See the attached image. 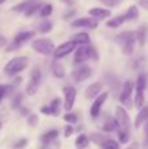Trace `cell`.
Wrapping results in <instances>:
<instances>
[{
  "label": "cell",
  "instance_id": "obj_15",
  "mask_svg": "<svg viewBox=\"0 0 148 149\" xmlns=\"http://www.w3.org/2000/svg\"><path fill=\"white\" fill-rule=\"evenodd\" d=\"M89 16H92V17H94L96 20H105V18L110 17L112 16V12H110L109 9H106V8H91V9L88 10Z\"/></svg>",
  "mask_w": 148,
  "mask_h": 149
},
{
  "label": "cell",
  "instance_id": "obj_40",
  "mask_svg": "<svg viewBox=\"0 0 148 149\" xmlns=\"http://www.w3.org/2000/svg\"><path fill=\"white\" fill-rule=\"evenodd\" d=\"M21 101H22V94H17L12 101V106L15 109H18L21 106Z\"/></svg>",
  "mask_w": 148,
  "mask_h": 149
},
{
  "label": "cell",
  "instance_id": "obj_30",
  "mask_svg": "<svg viewBox=\"0 0 148 149\" xmlns=\"http://www.w3.org/2000/svg\"><path fill=\"white\" fill-rule=\"evenodd\" d=\"M102 149H119L121 148V143L119 141H115L113 139H108L105 143L101 144Z\"/></svg>",
  "mask_w": 148,
  "mask_h": 149
},
{
  "label": "cell",
  "instance_id": "obj_48",
  "mask_svg": "<svg viewBox=\"0 0 148 149\" xmlns=\"http://www.w3.org/2000/svg\"><path fill=\"white\" fill-rule=\"evenodd\" d=\"M5 1H7V0H0V5H1V4H4Z\"/></svg>",
  "mask_w": 148,
  "mask_h": 149
},
{
  "label": "cell",
  "instance_id": "obj_27",
  "mask_svg": "<svg viewBox=\"0 0 148 149\" xmlns=\"http://www.w3.org/2000/svg\"><path fill=\"white\" fill-rule=\"evenodd\" d=\"M126 18H127V21H133V20H136V18L139 17V9L136 5H131V7H128V9L126 10Z\"/></svg>",
  "mask_w": 148,
  "mask_h": 149
},
{
  "label": "cell",
  "instance_id": "obj_25",
  "mask_svg": "<svg viewBox=\"0 0 148 149\" xmlns=\"http://www.w3.org/2000/svg\"><path fill=\"white\" fill-rule=\"evenodd\" d=\"M51 70H52V74H54L55 77H58V79H63L64 77V67H63L62 64H59L58 62H54L51 64Z\"/></svg>",
  "mask_w": 148,
  "mask_h": 149
},
{
  "label": "cell",
  "instance_id": "obj_9",
  "mask_svg": "<svg viewBox=\"0 0 148 149\" xmlns=\"http://www.w3.org/2000/svg\"><path fill=\"white\" fill-rule=\"evenodd\" d=\"M133 90H134V82L133 81H126L125 84H123L119 100H121V103H122L123 106H126L127 109L133 107V101H131Z\"/></svg>",
  "mask_w": 148,
  "mask_h": 149
},
{
  "label": "cell",
  "instance_id": "obj_21",
  "mask_svg": "<svg viewBox=\"0 0 148 149\" xmlns=\"http://www.w3.org/2000/svg\"><path fill=\"white\" fill-rule=\"evenodd\" d=\"M127 18H126V15H121V16H115V17L110 18L109 21L106 22V25L112 29H115V28H119L123 22H126Z\"/></svg>",
  "mask_w": 148,
  "mask_h": 149
},
{
  "label": "cell",
  "instance_id": "obj_11",
  "mask_svg": "<svg viewBox=\"0 0 148 149\" xmlns=\"http://www.w3.org/2000/svg\"><path fill=\"white\" fill-rule=\"evenodd\" d=\"M108 95H109V93L105 92V93H101L100 95H97V97L94 98L93 103H92V106H91V116L92 118H97V116H98L102 105H104L105 101L108 100Z\"/></svg>",
  "mask_w": 148,
  "mask_h": 149
},
{
  "label": "cell",
  "instance_id": "obj_41",
  "mask_svg": "<svg viewBox=\"0 0 148 149\" xmlns=\"http://www.w3.org/2000/svg\"><path fill=\"white\" fill-rule=\"evenodd\" d=\"M144 134H146V137H144V143H143V149H148V120L146 122V127H144Z\"/></svg>",
  "mask_w": 148,
  "mask_h": 149
},
{
  "label": "cell",
  "instance_id": "obj_24",
  "mask_svg": "<svg viewBox=\"0 0 148 149\" xmlns=\"http://www.w3.org/2000/svg\"><path fill=\"white\" fill-rule=\"evenodd\" d=\"M33 3H36V1H34V0H24V1L18 3L17 5H15V7L12 8V10H13V12H18V13H20V12L25 13L26 10H28V8L30 7Z\"/></svg>",
  "mask_w": 148,
  "mask_h": 149
},
{
  "label": "cell",
  "instance_id": "obj_6",
  "mask_svg": "<svg viewBox=\"0 0 148 149\" xmlns=\"http://www.w3.org/2000/svg\"><path fill=\"white\" fill-rule=\"evenodd\" d=\"M42 82V74L38 68H34L30 73V80H29L28 85H26V94L28 95H34L38 92L39 86Z\"/></svg>",
  "mask_w": 148,
  "mask_h": 149
},
{
  "label": "cell",
  "instance_id": "obj_28",
  "mask_svg": "<svg viewBox=\"0 0 148 149\" xmlns=\"http://www.w3.org/2000/svg\"><path fill=\"white\" fill-rule=\"evenodd\" d=\"M52 30V22L49 20H45L42 21L41 24L38 25V31L42 34H46V33H50Z\"/></svg>",
  "mask_w": 148,
  "mask_h": 149
},
{
  "label": "cell",
  "instance_id": "obj_42",
  "mask_svg": "<svg viewBox=\"0 0 148 149\" xmlns=\"http://www.w3.org/2000/svg\"><path fill=\"white\" fill-rule=\"evenodd\" d=\"M28 144V140L26 139H21V140H18L17 143L15 144V149H20V148H24L25 145Z\"/></svg>",
  "mask_w": 148,
  "mask_h": 149
},
{
  "label": "cell",
  "instance_id": "obj_13",
  "mask_svg": "<svg viewBox=\"0 0 148 149\" xmlns=\"http://www.w3.org/2000/svg\"><path fill=\"white\" fill-rule=\"evenodd\" d=\"M98 22L94 17H81L77 20L72 21V26L73 28H87V29H96Z\"/></svg>",
  "mask_w": 148,
  "mask_h": 149
},
{
  "label": "cell",
  "instance_id": "obj_2",
  "mask_svg": "<svg viewBox=\"0 0 148 149\" xmlns=\"http://www.w3.org/2000/svg\"><path fill=\"white\" fill-rule=\"evenodd\" d=\"M117 42L121 45L125 55H131L134 52V46L136 42L135 31H123L117 36Z\"/></svg>",
  "mask_w": 148,
  "mask_h": 149
},
{
  "label": "cell",
  "instance_id": "obj_38",
  "mask_svg": "<svg viewBox=\"0 0 148 149\" xmlns=\"http://www.w3.org/2000/svg\"><path fill=\"white\" fill-rule=\"evenodd\" d=\"M63 119H64L67 123H70V124H75L76 122H77V116H76V114H73V113L66 114V115L63 116Z\"/></svg>",
  "mask_w": 148,
  "mask_h": 149
},
{
  "label": "cell",
  "instance_id": "obj_14",
  "mask_svg": "<svg viewBox=\"0 0 148 149\" xmlns=\"http://www.w3.org/2000/svg\"><path fill=\"white\" fill-rule=\"evenodd\" d=\"M59 107H60V100L59 98H54L52 102L49 106H43L41 107V113L45 115H59Z\"/></svg>",
  "mask_w": 148,
  "mask_h": 149
},
{
  "label": "cell",
  "instance_id": "obj_16",
  "mask_svg": "<svg viewBox=\"0 0 148 149\" xmlns=\"http://www.w3.org/2000/svg\"><path fill=\"white\" fill-rule=\"evenodd\" d=\"M101 89H102V84L101 82H93L85 90V97L88 100H94L97 95L101 93Z\"/></svg>",
  "mask_w": 148,
  "mask_h": 149
},
{
  "label": "cell",
  "instance_id": "obj_32",
  "mask_svg": "<svg viewBox=\"0 0 148 149\" xmlns=\"http://www.w3.org/2000/svg\"><path fill=\"white\" fill-rule=\"evenodd\" d=\"M52 13V5L51 4H43L41 7V9H39V16L41 17H49L50 15Z\"/></svg>",
  "mask_w": 148,
  "mask_h": 149
},
{
  "label": "cell",
  "instance_id": "obj_12",
  "mask_svg": "<svg viewBox=\"0 0 148 149\" xmlns=\"http://www.w3.org/2000/svg\"><path fill=\"white\" fill-rule=\"evenodd\" d=\"M63 93H64V109L66 110H71L73 107V105H75L77 92L72 86H66L63 88Z\"/></svg>",
  "mask_w": 148,
  "mask_h": 149
},
{
  "label": "cell",
  "instance_id": "obj_35",
  "mask_svg": "<svg viewBox=\"0 0 148 149\" xmlns=\"http://www.w3.org/2000/svg\"><path fill=\"white\" fill-rule=\"evenodd\" d=\"M118 141L121 144H127L130 141V132L126 131H118Z\"/></svg>",
  "mask_w": 148,
  "mask_h": 149
},
{
  "label": "cell",
  "instance_id": "obj_7",
  "mask_svg": "<svg viewBox=\"0 0 148 149\" xmlns=\"http://www.w3.org/2000/svg\"><path fill=\"white\" fill-rule=\"evenodd\" d=\"M115 119H117V122H118L119 131L130 132V130H131L130 116H128V114L126 113V110L122 106H117V107H115Z\"/></svg>",
  "mask_w": 148,
  "mask_h": 149
},
{
  "label": "cell",
  "instance_id": "obj_18",
  "mask_svg": "<svg viewBox=\"0 0 148 149\" xmlns=\"http://www.w3.org/2000/svg\"><path fill=\"white\" fill-rule=\"evenodd\" d=\"M117 128H119L118 127V122L115 118H112V116H109V118L105 120L104 126H102V131L104 132H114Z\"/></svg>",
  "mask_w": 148,
  "mask_h": 149
},
{
  "label": "cell",
  "instance_id": "obj_37",
  "mask_svg": "<svg viewBox=\"0 0 148 149\" xmlns=\"http://www.w3.org/2000/svg\"><path fill=\"white\" fill-rule=\"evenodd\" d=\"M9 90H12V86H10V85H0V103H1L3 98L9 93Z\"/></svg>",
  "mask_w": 148,
  "mask_h": 149
},
{
  "label": "cell",
  "instance_id": "obj_20",
  "mask_svg": "<svg viewBox=\"0 0 148 149\" xmlns=\"http://www.w3.org/2000/svg\"><path fill=\"white\" fill-rule=\"evenodd\" d=\"M72 41L75 42L77 46H80V45H89V42H91V38H89L88 33H85V31H81V33H77V34H75V36L72 37Z\"/></svg>",
  "mask_w": 148,
  "mask_h": 149
},
{
  "label": "cell",
  "instance_id": "obj_49",
  "mask_svg": "<svg viewBox=\"0 0 148 149\" xmlns=\"http://www.w3.org/2000/svg\"><path fill=\"white\" fill-rule=\"evenodd\" d=\"M1 126H3V124H1V122H0V128H1Z\"/></svg>",
  "mask_w": 148,
  "mask_h": 149
},
{
  "label": "cell",
  "instance_id": "obj_23",
  "mask_svg": "<svg viewBox=\"0 0 148 149\" xmlns=\"http://www.w3.org/2000/svg\"><path fill=\"white\" fill-rule=\"evenodd\" d=\"M88 145H89V137L87 136V135L81 134V135H79V136L76 137L75 147L77 148V149H85Z\"/></svg>",
  "mask_w": 148,
  "mask_h": 149
},
{
  "label": "cell",
  "instance_id": "obj_44",
  "mask_svg": "<svg viewBox=\"0 0 148 149\" xmlns=\"http://www.w3.org/2000/svg\"><path fill=\"white\" fill-rule=\"evenodd\" d=\"M138 5L148 10V0H138Z\"/></svg>",
  "mask_w": 148,
  "mask_h": 149
},
{
  "label": "cell",
  "instance_id": "obj_46",
  "mask_svg": "<svg viewBox=\"0 0 148 149\" xmlns=\"http://www.w3.org/2000/svg\"><path fill=\"white\" fill-rule=\"evenodd\" d=\"M18 110H20V113L22 114V115H29V111H28V109H26V107H24V106H20V107H18Z\"/></svg>",
  "mask_w": 148,
  "mask_h": 149
},
{
  "label": "cell",
  "instance_id": "obj_34",
  "mask_svg": "<svg viewBox=\"0 0 148 149\" xmlns=\"http://www.w3.org/2000/svg\"><path fill=\"white\" fill-rule=\"evenodd\" d=\"M108 139H109V137H106L105 135H102V134H92L91 135V140H92V141H94L96 144H100V145H101L102 143L106 141Z\"/></svg>",
  "mask_w": 148,
  "mask_h": 149
},
{
  "label": "cell",
  "instance_id": "obj_5",
  "mask_svg": "<svg viewBox=\"0 0 148 149\" xmlns=\"http://www.w3.org/2000/svg\"><path fill=\"white\" fill-rule=\"evenodd\" d=\"M34 36H36V33H34L33 30L21 31V33L16 34V37L13 38V41H12V43L7 47V51L9 52V51H16V50H18L24 43H25V42H28L29 39H31Z\"/></svg>",
  "mask_w": 148,
  "mask_h": 149
},
{
  "label": "cell",
  "instance_id": "obj_36",
  "mask_svg": "<svg viewBox=\"0 0 148 149\" xmlns=\"http://www.w3.org/2000/svg\"><path fill=\"white\" fill-rule=\"evenodd\" d=\"M146 84H147V81H146V76H144L143 73H140L138 76V79H136V88L138 89H146Z\"/></svg>",
  "mask_w": 148,
  "mask_h": 149
},
{
  "label": "cell",
  "instance_id": "obj_29",
  "mask_svg": "<svg viewBox=\"0 0 148 149\" xmlns=\"http://www.w3.org/2000/svg\"><path fill=\"white\" fill-rule=\"evenodd\" d=\"M41 7H42V4L41 3H38V1H36V3H33V4L30 5V7L28 8V10H26L24 15H25V17H31V16H34L37 12H39V9H41Z\"/></svg>",
  "mask_w": 148,
  "mask_h": 149
},
{
  "label": "cell",
  "instance_id": "obj_8",
  "mask_svg": "<svg viewBox=\"0 0 148 149\" xmlns=\"http://www.w3.org/2000/svg\"><path fill=\"white\" fill-rule=\"evenodd\" d=\"M76 46H77V45H76L75 42L72 41V39H71V41L64 42V43L59 45L58 47H55V50H54V52H52V55H54V58H55L57 60H58V59H62V58L67 56L68 54H71L73 50H76Z\"/></svg>",
  "mask_w": 148,
  "mask_h": 149
},
{
  "label": "cell",
  "instance_id": "obj_47",
  "mask_svg": "<svg viewBox=\"0 0 148 149\" xmlns=\"http://www.w3.org/2000/svg\"><path fill=\"white\" fill-rule=\"evenodd\" d=\"M63 1H66L68 5H71V4H73V0H63Z\"/></svg>",
  "mask_w": 148,
  "mask_h": 149
},
{
  "label": "cell",
  "instance_id": "obj_10",
  "mask_svg": "<svg viewBox=\"0 0 148 149\" xmlns=\"http://www.w3.org/2000/svg\"><path fill=\"white\" fill-rule=\"evenodd\" d=\"M91 74H92L91 67L84 64V63H83V65H80V67L75 68V70L72 71V77L76 82H81V81H84V80L89 79Z\"/></svg>",
  "mask_w": 148,
  "mask_h": 149
},
{
  "label": "cell",
  "instance_id": "obj_22",
  "mask_svg": "<svg viewBox=\"0 0 148 149\" xmlns=\"http://www.w3.org/2000/svg\"><path fill=\"white\" fill-rule=\"evenodd\" d=\"M105 77H106L108 84L110 85V89H112L113 92H118V89L121 88V85H119V81H118L117 76H114L113 73H106Z\"/></svg>",
  "mask_w": 148,
  "mask_h": 149
},
{
  "label": "cell",
  "instance_id": "obj_17",
  "mask_svg": "<svg viewBox=\"0 0 148 149\" xmlns=\"http://www.w3.org/2000/svg\"><path fill=\"white\" fill-rule=\"evenodd\" d=\"M147 120H148V106L140 109L139 114L136 115V119H135V123H134V126H135V128H139V127H140L143 123H146Z\"/></svg>",
  "mask_w": 148,
  "mask_h": 149
},
{
  "label": "cell",
  "instance_id": "obj_1",
  "mask_svg": "<svg viewBox=\"0 0 148 149\" xmlns=\"http://www.w3.org/2000/svg\"><path fill=\"white\" fill-rule=\"evenodd\" d=\"M88 59L98 60V54L94 50V47L89 46V45H80V47H76L75 50V58L73 62L76 64H83Z\"/></svg>",
  "mask_w": 148,
  "mask_h": 149
},
{
  "label": "cell",
  "instance_id": "obj_45",
  "mask_svg": "<svg viewBox=\"0 0 148 149\" xmlns=\"http://www.w3.org/2000/svg\"><path fill=\"white\" fill-rule=\"evenodd\" d=\"M7 38H5L4 36H1V34H0V49H1V47H4L5 45H7Z\"/></svg>",
  "mask_w": 148,
  "mask_h": 149
},
{
  "label": "cell",
  "instance_id": "obj_19",
  "mask_svg": "<svg viewBox=\"0 0 148 149\" xmlns=\"http://www.w3.org/2000/svg\"><path fill=\"white\" fill-rule=\"evenodd\" d=\"M59 136V132L57 131V130H51V131H49V132H46V134H43L41 136V143L43 145H47V144H50V143H52L57 137Z\"/></svg>",
  "mask_w": 148,
  "mask_h": 149
},
{
  "label": "cell",
  "instance_id": "obj_43",
  "mask_svg": "<svg viewBox=\"0 0 148 149\" xmlns=\"http://www.w3.org/2000/svg\"><path fill=\"white\" fill-rule=\"evenodd\" d=\"M73 134V127L72 126H67L64 128V137H70Z\"/></svg>",
  "mask_w": 148,
  "mask_h": 149
},
{
  "label": "cell",
  "instance_id": "obj_31",
  "mask_svg": "<svg viewBox=\"0 0 148 149\" xmlns=\"http://www.w3.org/2000/svg\"><path fill=\"white\" fill-rule=\"evenodd\" d=\"M136 41L139 42V46H144V42H146V28L144 26H140L136 30Z\"/></svg>",
  "mask_w": 148,
  "mask_h": 149
},
{
  "label": "cell",
  "instance_id": "obj_3",
  "mask_svg": "<svg viewBox=\"0 0 148 149\" xmlns=\"http://www.w3.org/2000/svg\"><path fill=\"white\" fill-rule=\"evenodd\" d=\"M29 64V59L26 56H17L10 59L9 62L5 64L4 67V72L8 76H15V74L22 72Z\"/></svg>",
  "mask_w": 148,
  "mask_h": 149
},
{
  "label": "cell",
  "instance_id": "obj_39",
  "mask_svg": "<svg viewBox=\"0 0 148 149\" xmlns=\"http://www.w3.org/2000/svg\"><path fill=\"white\" fill-rule=\"evenodd\" d=\"M28 124L31 127L38 124V115L37 114H29L28 115Z\"/></svg>",
  "mask_w": 148,
  "mask_h": 149
},
{
  "label": "cell",
  "instance_id": "obj_4",
  "mask_svg": "<svg viewBox=\"0 0 148 149\" xmlns=\"http://www.w3.org/2000/svg\"><path fill=\"white\" fill-rule=\"evenodd\" d=\"M31 47L34 49V51H37L38 54H42V55H52V52L55 50L54 42L49 38L34 39L33 43H31Z\"/></svg>",
  "mask_w": 148,
  "mask_h": 149
},
{
  "label": "cell",
  "instance_id": "obj_26",
  "mask_svg": "<svg viewBox=\"0 0 148 149\" xmlns=\"http://www.w3.org/2000/svg\"><path fill=\"white\" fill-rule=\"evenodd\" d=\"M144 103V90L143 89H138L136 88V94L134 98V105L136 106V109H142Z\"/></svg>",
  "mask_w": 148,
  "mask_h": 149
},
{
  "label": "cell",
  "instance_id": "obj_33",
  "mask_svg": "<svg viewBox=\"0 0 148 149\" xmlns=\"http://www.w3.org/2000/svg\"><path fill=\"white\" fill-rule=\"evenodd\" d=\"M98 1L108 8H115L122 4V0H98Z\"/></svg>",
  "mask_w": 148,
  "mask_h": 149
}]
</instances>
